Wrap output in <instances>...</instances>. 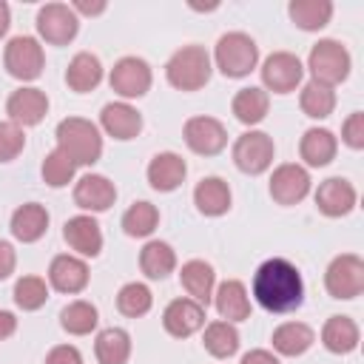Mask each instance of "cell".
<instances>
[{
    "label": "cell",
    "mask_w": 364,
    "mask_h": 364,
    "mask_svg": "<svg viewBox=\"0 0 364 364\" xmlns=\"http://www.w3.org/2000/svg\"><path fill=\"white\" fill-rule=\"evenodd\" d=\"M100 125L114 139H134L142 131V114L128 102H108L100 111Z\"/></svg>",
    "instance_id": "cell-19"
},
{
    "label": "cell",
    "mask_w": 364,
    "mask_h": 364,
    "mask_svg": "<svg viewBox=\"0 0 364 364\" xmlns=\"http://www.w3.org/2000/svg\"><path fill=\"white\" fill-rule=\"evenodd\" d=\"M341 139L353 148V151H361L364 148V114L361 111H353L344 125H341Z\"/></svg>",
    "instance_id": "cell-42"
},
{
    "label": "cell",
    "mask_w": 364,
    "mask_h": 364,
    "mask_svg": "<svg viewBox=\"0 0 364 364\" xmlns=\"http://www.w3.org/2000/svg\"><path fill=\"white\" fill-rule=\"evenodd\" d=\"M316 208L336 219V216H347L353 208H355V188L353 182H347L344 176H330L318 185L316 191Z\"/></svg>",
    "instance_id": "cell-15"
},
{
    "label": "cell",
    "mask_w": 364,
    "mask_h": 364,
    "mask_svg": "<svg viewBox=\"0 0 364 364\" xmlns=\"http://www.w3.org/2000/svg\"><path fill=\"white\" fill-rule=\"evenodd\" d=\"M111 88L125 97V100H134V97H142L148 94L151 88V65L142 60V57H122L117 60V65L111 68Z\"/></svg>",
    "instance_id": "cell-12"
},
{
    "label": "cell",
    "mask_w": 364,
    "mask_h": 364,
    "mask_svg": "<svg viewBox=\"0 0 364 364\" xmlns=\"http://www.w3.org/2000/svg\"><path fill=\"white\" fill-rule=\"evenodd\" d=\"M162 324L173 338H188L205 324V307L193 299H173L162 313Z\"/></svg>",
    "instance_id": "cell-16"
},
{
    "label": "cell",
    "mask_w": 364,
    "mask_h": 364,
    "mask_svg": "<svg viewBox=\"0 0 364 364\" xmlns=\"http://www.w3.org/2000/svg\"><path fill=\"white\" fill-rule=\"evenodd\" d=\"M301 74H304V65L290 51H273L262 63V82L273 94H290L301 82Z\"/></svg>",
    "instance_id": "cell-10"
},
{
    "label": "cell",
    "mask_w": 364,
    "mask_h": 364,
    "mask_svg": "<svg viewBox=\"0 0 364 364\" xmlns=\"http://www.w3.org/2000/svg\"><path fill=\"white\" fill-rule=\"evenodd\" d=\"M324 287L333 299H355L364 290V262L355 253H341L327 264Z\"/></svg>",
    "instance_id": "cell-7"
},
{
    "label": "cell",
    "mask_w": 364,
    "mask_h": 364,
    "mask_svg": "<svg viewBox=\"0 0 364 364\" xmlns=\"http://www.w3.org/2000/svg\"><path fill=\"white\" fill-rule=\"evenodd\" d=\"M287 14L290 20L304 28V31H318L330 23L333 17V3L330 0H293L287 6Z\"/></svg>",
    "instance_id": "cell-31"
},
{
    "label": "cell",
    "mask_w": 364,
    "mask_h": 364,
    "mask_svg": "<svg viewBox=\"0 0 364 364\" xmlns=\"http://www.w3.org/2000/svg\"><path fill=\"white\" fill-rule=\"evenodd\" d=\"M193 202L205 216H222L230 210V188L219 176H205L193 188Z\"/></svg>",
    "instance_id": "cell-28"
},
{
    "label": "cell",
    "mask_w": 364,
    "mask_h": 364,
    "mask_svg": "<svg viewBox=\"0 0 364 364\" xmlns=\"http://www.w3.org/2000/svg\"><path fill=\"white\" fill-rule=\"evenodd\" d=\"M48 299V284L40 276H23L14 284V304L20 310H40Z\"/></svg>",
    "instance_id": "cell-39"
},
{
    "label": "cell",
    "mask_w": 364,
    "mask_h": 364,
    "mask_svg": "<svg viewBox=\"0 0 364 364\" xmlns=\"http://www.w3.org/2000/svg\"><path fill=\"white\" fill-rule=\"evenodd\" d=\"M151 304H154V296L142 282H128L117 293V307L122 316H131V318L145 316L151 310Z\"/></svg>",
    "instance_id": "cell-38"
},
{
    "label": "cell",
    "mask_w": 364,
    "mask_h": 364,
    "mask_svg": "<svg viewBox=\"0 0 364 364\" xmlns=\"http://www.w3.org/2000/svg\"><path fill=\"white\" fill-rule=\"evenodd\" d=\"M71 9H74V11H80V14H102V11H105V3H102V0H97V3H88V0H77Z\"/></svg>",
    "instance_id": "cell-47"
},
{
    "label": "cell",
    "mask_w": 364,
    "mask_h": 364,
    "mask_svg": "<svg viewBox=\"0 0 364 364\" xmlns=\"http://www.w3.org/2000/svg\"><path fill=\"white\" fill-rule=\"evenodd\" d=\"M213 60H216V68L225 77L239 80V77H247L256 68V63H259V46L245 31H228V34L219 37L216 51H213Z\"/></svg>",
    "instance_id": "cell-3"
},
{
    "label": "cell",
    "mask_w": 364,
    "mask_h": 364,
    "mask_svg": "<svg viewBox=\"0 0 364 364\" xmlns=\"http://www.w3.org/2000/svg\"><path fill=\"white\" fill-rule=\"evenodd\" d=\"M185 173H188V165H185V159H182L179 154H173V151L156 154V156L151 159V165H148V182H151L154 191H162V193L176 191V188L185 182Z\"/></svg>",
    "instance_id": "cell-21"
},
{
    "label": "cell",
    "mask_w": 364,
    "mask_h": 364,
    "mask_svg": "<svg viewBox=\"0 0 364 364\" xmlns=\"http://www.w3.org/2000/svg\"><path fill=\"white\" fill-rule=\"evenodd\" d=\"M159 225V210L151 205V202H134L125 213H122V230L134 239H142V236H151Z\"/></svg>",
    "instance_id": "cell-37"
},
{
    "label": "cell",
    "mask_w": 364,
    "mask_h": 364,
    "mask_svg": "<svg viewBox=\"0 0 364 364\" xmlns=\"http://www.w3.org/2000/svg\"><path fill=\"white\" fill-rule=\"evenodd\" d=\"M37 31L46 43L51 46H65L77 37L80 31V20H77V11L65 3H46L40 11H37Z\"/></svg>",
    "instance_id": "cell-9"
},
{
    "label": "cell",
    "mask_w": 364,
    "mask_h": 364,
    "mask_svg": "<svg viewBox=\"0 0 364 364\" xmlns=\"http://www.w3.org/2000/svg\"><path fill=\"white\" fill-rule=\"evenodd\" d=\"M74 171H77V165H74L71 156L63 154L60 148H54V151L43 159V179H46L51 188H63V185H68V182L74 179Z\"/></svg>",
    "instance_id": "cell-40"
},
{
    "label": "cell",
    "mask_w": 364,
    "mask_h": 364,
    "mask_svg": "<svg viewBox=\"0 0 364 364\" xmlns=\"http://www.w3.org/2000/svg\"><path fill=\"white\" fill-rule=\"evenodd\" d=\"M14 264H17L14 247H11L6 239H0V282H3V279H9V276L14 273Z\"/></svg>",
    "instance_id": "cell-44"
},
{
    "label": "cell",
    "mask_w": 364,
    "mask_h": 364,
    "mask_svg": "<svg viewBox=\"0 0 364 364\" xmlns=\"http://www.w3.org/2000/svg\"><path fill=\"white\" fill-rule=\"evenodd\" d=\"M336 151H338V142H336L333 131H327V128H307L304 136H301V142H299V154H301V159L310 168L330 165L333 156H336Z\"/></svg>",
    "instance_id": "cell-23"
},
{
    "label": "cell",
    "mask_w": 364,
    "mask_h": 364,
    "mask_svg": "<svg viewBox=\"0 0 364 364\" xmlns=\"http://www.w3.org/2000/svg\"><path fill=\"white\" fill-rule=\"evenodd\" d=\"M63 239L68 242L71 250H77L80 256H100L102 250V230L97 225V219L80 213V216H71L65 225H63Z\"/></svg>",
    "instance_id": "cell-18"
},
{
    "label": "cell",
    "mask_w": 364,
    "mask_h": 364,
    "mask_svg": "<svg viewBox=\"0 0 364 364\" xmlns=\"http://www.w3.org/2000/svg\"><path fill=\"white\" fill-rule=\"evenodd\" d=\"M23 148H26L23 128L14 125L11 119L0 122V162H11V159H17Z\"/></svg>",
    "instance_id": "cell-41"
},
{
    "label": "cell",
    "mask_w": 364,
    "mask_h": 364,
    "mask_svg": "<svg viewBox=\"0 0 364 364\" xmlns=\"http://www.w3.org/2000/svg\"><path fill=\"white\" fill-rule=\"evenodd\" d=\"M117 199V188L108 176L102 173H85L77 185H74V202L77 208L82 210H91V213H102L114 205Z\"/></svg>",
    "instance_id": "cell-14"
},
{
    "label": "cell",
    "mask_w": 364,
    "mask_h": 364,
    "mask_svg": "<svg viewBox=\"0 0 364 364\" xmlns=\"http://www.w3.org/2000/svg\"><path fill=\"white\" fill-rule=\"evenodd\" d=\"M299 105H301V111H304L307 117L324 119V117H330L333 108H336V91H333V85H324V82H318V80H310V82H304V88H301Z\"/></svg>",
    "instance_id": "cell-34"
},
{
    "label": "cell",
    "mask_w": 364,
    "mask_h": 364,
    "mask_svg": "<svg viewBox=\"0 0 364 364\" xmlns=\"http://www.w3.org/2000/svg\"><path fill=\"white\" fill-rule=\"evenodd\" d=\"M242 364H279V358L270 350H250L242 355Z\"/></svg>",
    "instance_id": "cell-45"
},
{
    "label": "cell",
    "mask_w": 364,
    "mask_h": 364,
    "mask_svg": "<svg viewBox=\"0 0 364 364\" xmlns=\"http://www.w3.org/2000/svg\"><path fill=\"white\" fill-rule=\"evenodd\" d=\"M48 230V210L40 202H26L11 213V236L20 242H37Z\"/></svg>",
    "instance_id": "cell-22"
},
{
    "label": "cell",
    "mask_w": 364,
    "mask_h": 364,
    "mask_svg": "<svg viewBox=\"0 0 364 364\" xmlns=\"http://www.w3.org/2000/svg\"><path fill=\"white\" fill-rule=\"evenodd\" d=\"M48 111V97L40 88H17L6 102V114L14 125H37Z\"/></svg>",
    "instance_id": "cell-17"
},
{
    "label": "cell",
    "mask_w": 364,
    "mask_h": 364,
    "mask_svg": "<svg viewBox=\"0 0 364 364\" xmlns=\"http://www.w3.org/2000/svg\"><path fill=\"white\" fill-rule=\"evenodd\" d=\"M310 193V173L296 162H284L270 176V196L279 205H296Z\"/></svg>",
    "instance_id": "cell-13"
},
{
    "label": "cell",
    "mask_w": 364,
    "mask_h": 364,
    "mask_svg": "<svg viewBox=\"0 0 364 364\" xmlns=\"http://www.w3.org/2000/svg\"><path fill=\"white\" fill-rule=\"evenodd\" d=\"M213 301H216V310H219L222 321L233 324V321H245L250 316V299H247V290H245V284L239 279L222 282L216 296H213Z\"/></svg>",
    "instance_id": "cell-25"
},
{
    "label": "cell",
    "mask_w": 364,
    "mask_h": 364,
    "mask_svg": "<svg viewBox=\"0 0 364 364\" xmlns=\"http://www.w3.org/2000/svg\"><path fill=\"white\" fill-rule=\"evenodd\" d=\"M307 68H310L313 80H318L324 85H338L350 77V51L338 40H330V37L318 40L310 48Z\"/></svg>",
    "instance_id": "cell-5"
},
{
    "label": "cell",
    "mask_w": 364,
    "mask_h": 364,
    "mask_svg": "<svg viewBox=\"0 0 364 364\" xmlns=\"http://www.w3.org/2000/svg\"><path fill=\"white\" fill-rule=\"evenodd\" d=\"M139 267H142V273H145L148 279H165V276L173 273V267H176V253H173V247H171L168 242L154 239V242H148V245L142 247V253H139Z\"/></svg>",
    "instance_id": "cell-33"
},
{
    "label": "cell",
    "mask_w": 364,
    "mask_h": 364,
    "mask_svg": "<svg viewBox=\"0 0 364 364\" xmlns=\"http://www.w3.org/2000/svg\"><path fill=\"white\" fill-rule=\"evenodd\" d=\"M273 154H276V145L264 131H245L233 142V162L242 173H250V176L264 173L273 165Z\"/></svg>",
    "instance_id": "cell-8"
},
{
    "label": "cell",
    "mask_w": 364,
    "mask_h": 364,
    "mask_svg": "<svg viewBox=\"0 0 364 364\" xmlns=\"http://www.w3.org/2000/svg\"><path fill=\"white\" fill-rule=\"evenodd\" d=\"M97 321H100V313H97V307L91 304V301H71V304H65L63 310H60V324H63V330L65 333H71V336H85V333H91L94 327H97Z\"/></svg>",
    "instance_id": "cell-36"
},
{
    "label": "cell",
    "mask_w": 364,
    "mask_h": 364,
    "mask_svg": "<svg viewBox=\"0 0 364 364\" xmlns=\"http://www.w3.org/2000/svg\"><path fill=\"white\" fill-rule=\"evenodd\" d=\"M179 282H182V287L188 290V296L193 301L208 307V301L213 296V282H216V273H213V267L208 262H202V259L185 262L182 270H179Z\"/></svg>",
    "instance_id": "cell-24"
},
{
    "label": "cell",
    "mask_w": 364,
    "mask_h": 364,
    "mask_svg": "<svg viewBox=\"0 0 364 364\" xmlns=\"http://www.w3.org/2000/svg\"><path fill=\"white\" fill-rule=\"evenodd\" d=\"M46 364H82V355H80V350L71 347V344H57V347L48 350Z\"/></svg>",
    "instance_id": "cell-43"
},
{
    "label": "cell",
    "mask_w": 364,
    "mask_h": 364,
    "mask_svg": "<svg viewBox=\"0 0 364 364\" xmlns=\"http://www.w3.org/2000/svg\"><path fill=\"white\" fill-rule=\"evenodd\" d=\"M14 330H17V318H14V313L0 310V341L9 338V336H14Z\"/></svg>",
    "instance_id": "cell-46"
},
{
    "label": "cell",
    "mask_w": 364,
    "mask_h": 364,
    "mask_svg": "<svg viewBox=\"0 0 364 364\" xmlns=\"http://www.w3.org/2000/svg\"><path fill=\"white\" fill-rule=\"evenodd\" d=\"M168 82L179 91H199L210 80V54L202 46H182L165 65Z\"/></svg>",
    "instance_id": "cell-4"
},
{
    "label": "cell",
    "mask_w": 364,
    "mask_h": 364,
    "mask_svg": "<svg viewBox=\"0 0 364 364\" xmlns=\"http://www.w3.org/2000/svg\"><path fill=\"white\" fill-rule=\"evenodd\" d=\"M316 333L301 321H284L273 330V350L282 355H301L313 347Z\"/></svg>",
    "instance_id": "cell-29"
},
{
    "label": "cell",
    "mask_w": 364,
    "mask_h": 364,
    "mask_svg": "<svg viewBox=\"0 0 364 364\" xmlns=\"http://www.w3.org/2000/svg\"><path fill=\"white\" fill-rule=\"evenodd\" d=\"M321 344L336 355L353 353L358 347V324L350 316H330L321 327Z\"/></svg>",
    "instance_id": "cell-27"
},
{
    "label": "cell",
    "mask_w": 364,
    "mask_h": 364,
    "mask_svg": "<svg viewBox=\"0 0 364 364\" xmlns=\"http://www.w3.org/2000/svg\"><path fill=\"white\" fill-rule=\"evenodd\" d=\"M9 23H11V11H9V3L0 0V37L9 31Z\"/></svg>",
    "instance_id": "cell-48"
},
{
    "label": "cell",
    "mask_w": 364,
    "mask_h": 364,
    "mask_svg": "<svg viewBox=\"0 0 364 364\" xmlns=\"http://www.w3.org/2000/svg\"><path fill=\"white\" fill-rule=\"evenodd\" d=\"M230 108H233V117H236L239 122H245V125H256V122H262V119L267 117L270 97H267L264 88H259V85H247V88H242V91L233 97Z\"/></svg>",
    "instance_id": "cell-30"
},
{
    "label": "cell",
    "mask_w": 364,
    "mask_h": 364,
    "mask_svg": "<svg viewBox=\"0 0 364 364\" xmlns=\"http://www.w3.org/2000/svg\"><path fill=\"white\" fill-rule=\"evenodd\" d=\"M205 350L213 358H230L239 350V330L230 321H210L205 327Z\"/></svg>",
    "instance_id": "cell-35"
},
{
    "label": "cell",
    "mask_w": 364,
    "mask_h": 364,
    "mask_svg": "<svg viewBox=\"0 0 364 364\" xmlns=\"http://www.w3.org/2000/svg\"><path fill=\"white\" fill-rule=\"evenodd\" d=\"M94 353L100 364H125L131 355V336L122 327H108L97 336Z\"/></svg>",
    "instance_id": "cell-32"
},
{
    "label": "cell",
    "mask_w": 364,
    "mask_h": 364,
    "mask_svg": "<svg viewBox=\"0 0 364 364\" xmlns=\"http://www.w3.org/2000/svg\"><path fill=\"white\" fill-rule=\"evenodd\" d=\"M253 296L267 313H290L304 301V282L293 262L267 259L253 276Z\"/></svg>",
    "instance_id": "cell-1"
},
{
    "label": "cell",
    "mask_w": 364,
    "mask_h": 364,
    "mask_svg": "<svg viewBox=\"0 0 364 364\" xmlns=\"http://www.w3.org/2000/svg\"><path fill=\"white\" fill-rule=\"evenodd\" d=\"M48 282L60 293H80L88 284V264L80 256H54L48 267Z\"/></svg>",
    "instance_id": "cell-20"
},
{
    "label": "cell",
    "mask_w": 364,
    "mask_h": 364,
    "mask_svg": "<svg viewBox=\"0 0 364 364\" xmlns=\"http://www.w3.org/2000/svg\"><path fill=\"white\" fill-rule=\"evenodd\" d=\"M100 80H102V63H100V57H94L91 51L74 54V60L65 68L68 88L77 91V94H88V91H94L100 85Z\"/></svg>",
    "instance_id": "cell-26"
},
{
    "label": "cell",
    "mask_w": 364,
    "mask_h": 364,
    "mask_svg": "<svg viewBox=\"0 0 364 364\" xmlns=\"http://www.w3.org/2000/svg\"><path fill=\"white\" fill-rule=\"evenodd\" d=\"M3 63H6V71L14 77V80H37L46 68V54H43V46L28 37V34H20V37H11L9 46H6V54H3Z\"/></svg>",
    "instance_id": "cell-6"
},
{
    "label": "cell",
    "mask_w": 364,
    "mask_h": 364,
    "mask_svg": "<svg viewBox=\"0 0 364 364\" xmlns=\"http://www.w3.org/2000/svg\"><path fill=\"white\" fill-rule=\"evenodd\" d=\"M182 136H185V145L199 156H213L228 145V131L213 117H191L185 122Z\"/></svg>",
    "instance_id": "cell-11"
},
{
    "label": "cell",
    "mask_w": 364,
    "mask_h": 364,
    "mask_svg": "<svg viewBox=\"0 0 364 364\" xmlns=\"http://www.w3.org/2000/svg\"><path fill=\"white\" fill-rule=\"evenodd\" d=\"M57 148L71 156L74 165H94L102 156V136L91 119L68 117L57 125Z\"/></svg>",
    "instance_id": "cell-2"
}]
</instances>
